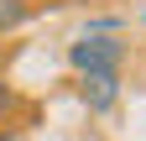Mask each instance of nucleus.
Listing matches in <instances>:
<instances>
[{"label": "nucleus", "instance_id": "obj_1", "mask_svg": "<svg viewBox=\"0 0 146 141\" xmlns=\"http://www.w3.org/2000/svg\"><path fill=\"white\" fill-rule=\"evenodd\" d=\"M120 58H125V42H115L110 31H89V37H78L68 47V63L78 73H115Z\"/></svg>", "mask_w": 146, "mask_h": 141}, {"label": "nucleus", "instance_id": "obj_2", "mask_svg": "<svg viewBox=\"0 0 146 141\" xmlns=\"http://www.w3.org/2000/svg\"><path fill=\"white\" fill-rule=\"evenodd\" d=\"M78 78H84V99H89L94 115H104L110 104L120 99V78H115V73H78Z\"/></svg>", "mask_w": 146, "mask_h": 141}, {"label": "nucleus", "instance_id": "obj_3", "mask_svg": "<svg viewBox=\"0 0 146 141\" xmlns=\"http://www.w3.org/2000/svg\"><path fill=\"white\" fill-rule=\"evenodd\" d=\"M21 16H26V5H21V0H0V31H11Z\"/></svg>", "mask_w": 146, "mask_h": 141}, {"label": "nucleus", "instance_id": "obj_4", "mask_svg": "<svg viewBox=\"0 0 146 141\" xmlns=\"http://www.w3.org/2000/svg\"><path fill=\"white\" fill-rule=\"evenodd\" d=\"M0 141H26V136H16V131H11V136H0Z\"/></svg>", "mask_w": 146, "mask_h": 141}, {"label": "nucleus", "instance_id": "obj_5", "mask_svg": "<svg viewBox=\"0 0 146 141\" xmlns=\"http://www.w3.org/2000/svg\"><path fill=\"white\" fill-rule=\"evenodd\" d=\"M0 110H5V84H0Z\"/></svg>", "mask_w": 146, "mask_h": 141}]
</instances>
